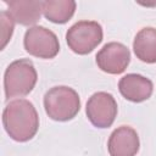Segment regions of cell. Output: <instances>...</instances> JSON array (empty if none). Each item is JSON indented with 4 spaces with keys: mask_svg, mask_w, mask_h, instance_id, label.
Returning <instances> with one entry per match:
<instances>
[{
    "mask_svg": "<svg viewBox=\"0 0 156 156\" xmlns=\"http://www.w3.org/2000/svg\"><path fill=\"white\" fill-rule=\"evenodd\" d=\"M2 122L9 135L17 141L32 139L39 127L37 111L27 100H15L10 102L4 110Z\"/></svg>",
    "mask_w": 156,
    "mask_h": 156,
    "instance_id": "6da1fadb",
    "label": "cell"
},
{
    "mask_svg": "<svg viewBox=\"0 0 156 156\" xmlns=\"http://www.w3.org/2000/svg\"><path fill=\"white\" fill-rule=\"evenodd\" d=\"M45 111L55 121H68L73 118L80 107L78 94L68 87H55L44 98Z\"/></svg>",
    "mask_w": 156,
    "mask_h": 156,
    "instance_id": "7a4b0ae2",
    "label": "cell"
},
{
    "mask_svg": "<svg viewBox=\"0 0 156 156\" xmlns=\"http://www.w3.org/2000/svg\"><path fill=\"white\" fill-rule=\"evenodd\" d=\"M37 83V72L29 60H17L12 62L5 72L6 98L22 96L32 91Z\"/></svg>",
    "mask_w": 156,
    "mask_h": 156,
    "instance_id": "3957f363",
    "label": "cell"
},
{
    "mask_svg": "<svg viewBox=\"0 0 156 156\" xmlns=\"http://www.w3.org/2000/svg\"><path fill=\"white\" fill-rule=\"evenodd\" d=\"M68 46L77 54L90 52L102 40V29L98 22L80 21L73 24L66 34Z\"/></svg>",
    "mask_w": 156,
    "mask_h": 156,
    "instance_id": "277c9868",
    "label": "cell"
},
{
    "mask_svg": "<svg viewBox=\"0 0 156 156\" xmlns=\"http://www.w3.org/2000/svg\"><path fill=\"white\" fill-rule=\"evenodd\" d=\"M24 48L30 55L41 58L56 56L60 49L56 35L44 27H33L26 32Z\"/></svg>",
    "mask_w": 156,
    "mask_h": 156,
    "instance_id": "5b68a950",
    "label": "cell"
},
{
    "mask_svg": "<svg viewBox=\"0 0 156 156\" xmlns=\"http://www.w3.org/2000/svg\"><path fill=\"white\" fill-rule=\"evenodd\" d=\"M117 113V104L111 94L96 93L87 104V116L89 121L98 128L110 127Z\"/></svg>",
    "mask_w": 156,
    "mask_h": 156,
    "instance_id": "8992f818",
    "label": "cell"
},
{
    "mask_svg": "<svg viewBox=\"0 0 156 156\" xmlns=\"http://www.w3.org/2000/svg\"><path fill=\"white\" fill-rule=\"evenodd\" d=\"M130 60L129 50L119 43L106 44L96 55L98 66L107 73L118 74L122 73Z\"/></svg>",
    "mask_w": 156,
    "mask_h": 156,
    "instance_id": "52a82bcc",
    "label": "cell"
},
{
    "mask_svg": "<svg viewBox=\"0 0 156 156\" xmlns=\"http://www.w3.org/2000/svg\"><path fill=\"white\" fill-rule=\"evenodd\" d=\"M139 149L136 132L127 126L116 129L108 140V152L111 156H134Z\"/></svg>",
    "mask_w": 156,
    "mask_h": 156,
    "instance_id": "ba28073f",
    "label": "cell"
},
{
    "mask_svg": "<svg viewBox=\"0 0 156 156\" xmlns=\"http://www.w3.org/2000/svg\"><path fill=\"white\" fill-rule=\"evenodd\" d=\"M119 91L121 94L133 101L140 102L150 98L152 93V83L147 78L139 74H127L119 80Z\"/></svg>",
    "mask_w": 156,
    "mask_h": 156,
    "instance_id": "9c48e42d",
    "label": "cell"
},
{
    "mask_svg": "<svg viewBox=\"0 0 156 156\" xmlns=\"http://www.w3.org/2000/svg\"><path fill=\"white\" fill-rule=\"evenodd\" d=\"M133 46L135 55L141 61L147 63L156 62V29L150 27L141 29L136 34Z\"/></svg>",
    "mask_w": 156,
    "mask_h": 156,
    "instance_id": "30bf717a",
    "label": "cell"
},
{
    "mask_svg": "<svg viewBox=\"0 0 156 156\" xmlns=\"http://www.w3.org/2000/svg\"><path fill=\"white\" fill-rule=\"evenodd\" d=\"M10 7V13L15 21L28 26L40 18L41 2L39 1H5Z\"/></svg>",
    "mask_w": 156,
    "mask_h": 156,
    "instance_id": "8fae6325",
    "label": "cell"
},
{
    "mask_svg": "<svg viewBox=\"0 0 156 156\" xmlns=\"http://www.w3.org/2000/svg\"><path fill=\"white\" fill-rule=\"evenodd\" d=\"M76 10L74 1H43L41 11L46 18L54 23L67 22Z\"/></svg>",
    "mask_w": 156,
    "mask_h": 156,
    "instance_id": "7c38bea8",
    "label": "cell"
},
{
    "mask_svg": "<svg viewBox=\"0 0 156 156\" xmlns=\"http://www.w3.org/2000/svg\"><path fill=\"white\" fill-rule=\"evenodd\" d=\"M0 24H1V49L5 48L6 43L10 40L13 30V17L10 12L2 11L0 13Z\"/></svg>",
    "mask_w": 156,
    "mask_h": 156,
    "instance_id": "4fadbf2b",
    "label": "cell"
}]
</instances>
